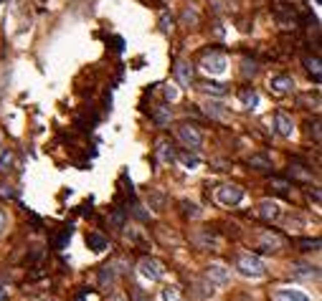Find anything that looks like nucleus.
<instances>
[{"instance_id":"11","label":"nucleus","mask_w":322,"mask_h":301,"mask_svg":"<svg viewBox=\"0 0 322 301\" xmlns=\"http://www.w3.org/2000/svg\"><path fill=\"white\" fill-rule=\"evenodd\" d=\"M274 298L277 301H309V296L302 293V291H297V288H279L274 293Z\"/></svg>"},{"instance_id":"31","label":"nucleus","mask_w":322,"mask_h":301,"mask_svg":"<svg viewBox=\"0 0 322 301\" xmlns=\"http://www.w3.org/2000/svg\"><path fill=\"white\" fill-rule=\"evenodd\" d=\"M183 18H186V21H193V23H196V21H198V13H196V11H186V13H183Z\"/></svg>"},{"instance_id":"21","label":"nucleus","mask_w":322,"mask_h":301,"mask_svg":"<svg viewBox=\"0 0 322 301\" xmlns=\"http://www.w3.org/2000/svg\"><path fill=\"white\" fill-rule=\"evenodd\" d=\"M180 162H183L188 170H196V167L201 165V160H198L196 155H188V152H186V155H180Z\"/></svg>"},{"instance_id":"30","label":"nucleus","mask_w":322,"mask_h":301,"mask_svg":"<svg viewBox=\"0 0 322 301\" xmlns=\"http://www.w3.org/2000/svg\"><path fill=\"white\" fill-rule=\"evenodd\" d=\"M165 99H170V101H175V99H178V89L168 84V86H165Z\"/></svg>"},{"instance_id":"5","label":"nucleus","mask_w":322,"mask_h":301,"mask_svg":"<svg viewBox=\"0 0 322 301\" xmlns=\"http://www.w3.org/2000/svg\"><path fill=\"white\" fill-rule=\"evenodd\" d=\"M140 273L147 278V281H160V278H163V263H160V261H155V258H150V256H145L142 261H140Z\"/></svg>"},{"instance_id":"6","label":"nucleus","mask_w":322,"mask_h":301,"mask_svg":"<svg viewBox=\"0 0 322 301\" xmlns=\"http://www.w3.org/2000/svg\"><path fill=\"white\" fill-rule=\"evenodd\" d=\"M206 278H208L211 283L226 286V283L231 281V271H228L226 266H221V263H211V266L206 268Z\"/></svg>"},{"instance_id":"20","label":"nucleus","mask_w":322,"mask_h":301,"mask_svg":"<svg viewBox=\"0 0 322 301\" xmlns=\"http://www.w3.org/2000/svg\"><path fill=\"white\" fill-rule=\"evenodd\" d=\"M163 301H186V298L180 296V288H175V286H168V288L163 291Z\"/></svg>"},{"instance_id":"32","label":"nucleus","mask_w":322,"mask_h":301,"mask_svg":"<svg viewBox=\"0 0 322 301\" xmlns=\"http://www.w3.org/2000/svg\"><path fill=\"white\" fill-rule=\"evenodd\" d=\"M3 296H6V286H0V301H3Z\"/></svg>"},{"instance_id":"3","label":"nucleus","mask_w":322,"mask_h":301,"mask_svg":"<svg viewBox=\"0 0 322 301\" xmlns=\"http://www.w3.org/2000/svg\"><path fill=\"white\" fill-rule=\"evenodd\" d=\"M178 137H180V142L188 147V149H201V144H203V134L198 132V127H193V124H180L178 127Z\"/></svg>"},{"instance_id":"22","label":"nucleus","mask_w":322,"mask_h":301,"mask_svg":"<svg viewBox=\"0 0 322 301\" xmlns=\"http://www.w3.org/2000/svg\"><path fill=\"white\" fill-rule=\"evenodd\" d=\"M203 91H208V94H218V96H223L226 94V86L223 84H203Z\"/></svg>"},{"instance_id":"24","label":"nucleus","mask_w":322,"mask_h":301,"mask_svg":"<svg viewBox=\"0 0 322 301\" xmlns=\"http://www.w3.org/2000/svg\"><path fill=\"white\" fill-rule=\"evenodd\" d=\"M294 273L297 276H317V271L312 266H294Z\"/></svg>"},{"instance_id":"14","label":"nucleus","mask_w":322,"mask_h":301,"mask_svg":"<svg viewBox=\"0 0 322 301\" xmlns=\"http://www.w3.org/2000/svg\"><path fill=\"white\" fill-rule=\"evenodd\" d=\"M86 246H89L94 253H102V251H107V238H104L102 233H89V235H86Z\"/></svg>"},{"instance_id":"7","label":"nucleus","mask_w":322,"mask_h":301,"mask_svg":"<svg viewBox=\"0 0 322 301\" xmlns=\"http://www.w3.org/2000/svg\"><path fill=\"white\" fill-rule=\"evenodd\" d=\"M269 89H271L274 94H289V91H294V81H292V76L279 74V76H271Z\"/></svg>"},{"instance_id":"16","label":"nucleus","mask_w":322,"mask_h":301,"mask_svg":"<svg viewBox=\"0 0 322 301\" xmlns=\"http://www.w3.org/2000/svg\"><path fill=\"white\" fill-rule=\"evenodd\" d=\"M249 165H251L254 170H261V172L271 170V160H269L266 155H251V157H249Z\"/></svg>"},{"instance_id":"23","label":"nucleus","mask_w":322,"mask_h":301,"mask_svg":"<svg viewBox=\"0 0 322 301\" xmlns=\"http://www.w3.org/2000/svg\"><path fill=\"white\" fill-rule=\"evenodd\" d=\"M71 233H74V228L69 225V228H64L61 230V235H59V240H56V248H64L66 246V240H71Z\"/></svg>"},{"instance_id":"9","label":"nucleus","mask_w":322,"mask_h":301,"mask_svg":"<svg viewBox=\"0 0 322 301\" xmlns=\"http://www.w3.org/2000/svg\"><path fill=\"white\" fill-rule=\"evenodd\" d=\"M274 122H277V132H279L282 137H292V134H294V122H292V116H289L287 111H277Z\"/></svg>"},{"instance_id":"19","label":"nucleus","mask_w":322,"mask_h":301,"mask_svg":"<svg viewBox=\"0 0 322 301\" xmlns=\"http://www.w3.org/2000/svg\"><path fill=\"white\" fill-rule=\"evenodd\" d=\"M155 122H157V127H165L170 122V106H160L155 111Z\"/></svg>"},{"instance_id":"25","label":"nucleus","mask_w":322,"mask_h":301,"mask_svg":"<svg viewBox=\"0 0 322 301\" xmlns=\"http://www.w3.org/2000/svg\"><path fill=\"white\" fill-rule=\"evenodd\" d=\"M183 208H188V210H186V215H191V218H201L198 205H193V203H183Z\"/></svg>"},{"instance_id":"26","label":"nucleus","mask_w":322,"mask_h":301,"mask_svg":"<svg viewBox=\"0 0 322 301\" xmlns=\"http://www.w3.org/2000/svg\"><path fill=\"white\" fill-rule=\"evenodd\" d=\"M160 28H163V33H170L173 31V18L163 16V18H160Z\"/></svg>"},{"instance_id":"34","label":"nucleus","mask_w":322,"mask_h":301,"mask_svg":"<svg viewBox=\"0 0 322 301\" xmlns=\"http://www.w3.org/2000/svg\"><path fill=\"white\" fill-rule=\"evenodd\" d=\"M51 301H54V298H51Z\"/></svg>"},{"instance_id":"8","label":"nucleus","mask_w":322,"mask_h":301,"mask_svg":"<svg viewBox=\"0 0 322 301\" xmlns=\"http://www.w3.org/2000/svg\"><path fill=\"white\" fill-rule=\"evenodd\" d=\"M203 111H206V116H211L216 122H228V109L221 101H206L203 104Z\"/></svg>"},{"instance_id":"10","label":"nucleus","mask_w":322,"mask_h":301,"mask_svg":"<svg viewBox=\"0 0 322 301\" xmlns=\"http://www.w3.org/2000/svg\"><path fill=\"white\" fill-rule=\"evenodd\" d=\"M175 79L180 81V86H191V81H193V66L188 64V61H178L175 64Z\"/></svg>"},{"instance_id":"33","label":"nucleus","mask_w":322,"mask_h":301,"mask_svg":"<svg viewBox=\"0 0 322 301\" xmlns=\"http://www.w3.org/2000/svg\"><path fill=\"white\" fill-rule=\"evenodd\" d=\"M3 3H8V0H0V6H3Z\"/></svg>"},{"instance_id":"2","label":"nucleus","mask_w":322,"mask_h":301,"mask_svg":"<svg viewBox=\"0 0 322 301\" xmlns=\"http://www.w3.org/2000/svg\"><path fill=\"white\" fill-rule=\"evenodd\" d=\"M216 200H218V205H223V208H234V205H239L241 200H244V188L241 185H221L218 190H216Z\"/></svg>"},{"instance_id":"18","label":"nucleus","mask_w":322,"mask_h":301,"mask_svg":"<svg viewBox=\"0 0 322 301\" xmlns=\"http://www.w3.org/2000/svg\"><path fill=\"white\" fill-rule=\"evenodd\" d=\"M304 66H307V71L314 76V81L319 84V58H317V56H314V58L307 56V58H304Z\"/></svg>"},{"instance_id":"13","label":"nucleus","mask_w":322,"mask_h":301,"mask_svg":"<svg viewBox=\"0 0 322 301\" xmlns=\"http://www.w3.org/2000/svg\"><path fill=\"white\" fill-rule=\"evenodd\" d=\"M239 99L244 101L246 109H256V104H259V94H256L251 86H244V89L239 91Z\"/></svg>"},{"instance_id":"28","label":"nucleus","mask_w":322,"mask_h":301,"mask_svg":"<svg viewBox=\"0 0 322 301\" xmlns=\"http://www.w3.org/2000/svg\"><path fill=\"white\" fill-rule=\"evenodd\" d=\"M256 74V64L254 61H244V76H254Z\"/></svg>"},{"instance_id":"12","label":"nucleus","mask_w":322,"mask_h":301,"mask_svg":"<svg viewBox=\"0 0 322 301\" xmlns=\"http://www.w3.org/2000/svg\"><path fill=\"white\" fill-rule=\"evenodd\" d=\"M259 215H261L266 223H271V220L279 218V205H277L274 200H264V203L259 205Z\"/></svg>"},{"instance_id":"29","label":"nucleus","mask_w":322,"mask_h":301,"mask_svg":"<svg viewBox=\"0 0 322 301\" xmlns=\"http://www.w3.org/2000/svg\"><path fill=\"white\" fill-rule=\"evenodd\" d=\"M8 228V213L3 210V208H0V235H3V230Z\"/></svg>"},{"instance_id":"27","label":"nucleus","mask_w":322,"mask_h":301,"mask_svg":"<svg viewBox=\"0 0 322 301\" xmlns=\"http://www.w3.org/2000/svg\"><path fill=\"white\" fill-rule=\"evenodd\" d=\"M299 246H302V251H317V248H319V240H317V238H314V240H302Z\"/></svg>"},{"instance_id":"1","label":"nucleus","mask_w":322,"mask_h":301,"mask_svg":"<svg viewBox=\"0 0 322 301\" xmlns=\"http://www.w3.org/2000/svg\"><path fill=\"white\" fill-rule=\"evenodd\" d=\"M236 268H239V273L246 276V278H261V276L266 273L264 263H261L256 256H251V253H241V256H236Z\"/></svg>"},{"instance_id":"4","label":"nucleus","mask_w":322,"mask_h":301,"mask_svg":"<svg viewBox=\"0 0 322 301\" xmlns=\"http://www.w3.org/2000/svg\"><path fill=\"white\" fill-rule=\"evenodd\" d=\"M201 66H203V71H208V74H213V76H221V74L226 71V56L218 53V51H208V53L203 56Z\"/></svg>"},{"instance_id":"17","label":"nucleus","mask_w":322,"mask_h":301,"mask_svg":"<svg viewBox=\"0 0 322 301\" xmlns=\"http://www.w3.org/2000/svg\"><path fill=\"white\" fill-rule=\"evenodd\" d=\"M13 170V152L11 149H0V172Z\"/></svg>"},{"instance_id":"15","label":"nucleus","mask_w":322,"mask_h":301,"mask_svg":"<svg viewBox=\"0 0 322 301\" xmlns=\"http://www.w3.org/2000/svg\"><path fill=\"white\" fill-rule=\"evenodd\" d=\"M157 157H160V162H165V165L175 162V152H173V147H170L168 142H160V144H157Z\"/></svg>"}]
</instances>
